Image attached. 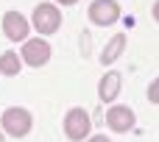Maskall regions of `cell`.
Listing matches in <instances>:
<instances>
[{
	"label": "cell",
	"mask_w": 159,
	"mask_h": 142,
	"mask_svg": "<svg viewBox=\"0 0 159 142\" xmlns=\"http://www.w3.org/2000/svg\"><path fill=\"white\" fill-rule=\"evenodd\" d=\"M120 87H123V78H120V73H106V75L101 78V87H98V95H101V100H103V103H112V100L120 95Z\"/></svg>",
	"instance_id": "obj_8"
},
{
	"label": "cell",
	"mask_w": 159,
	"mask_h": 142,
	"mask_svg": "<svg viewBox=\"0 0 159 142\" xmlns=\"http://www.w3.org/2000/svg\"><path fill=\"white\" fill-rule=\"evenodd\" d=\"M20 59H22L28 67H42V64L50 59V45H48L45 39H25Z\"/></svg>",
	"instance_id": "obj_4"
},
{
	"label": "cell",
	"mask_w": 159,
	"mask_h": 142,
	"mask_svg": "<svg viewBox=\"0 0 159 142\" xmlns=\"http://www.w3.org/2000/svg\"><path fill=\"white\" fill-rule=\"evenodd\" d=\"M87 142H112L109 137H103V134H95V137H89Z\"/></svg>",
	"instance_id": "obj_12"
},
{
	"label": "cell",
	"mask_w": 159,
	"mask_h": 142,
	"mask_svg": "<svg viewBox=\"0 0 159 142\" xmlns=\"http://www.w3.org/2000/svg\"><path fill=\"white\" fill-rule=\"evenodd\" d=\"M106 126H109L115 134H126V131H131V126H134V112H131L129 106H112V109L106 112Z\"/></svg>",
	"instance_id": "obj_7"
},
{
	"label": "cell",
	"mask_w": 159,
	"mask_h": 142,
	"mask_svg": "<svg viewBox=\"0 0 159 142\" xmlns=\"http://www.w3.org/2000/svg\"><path fill=\"white\" fill-rule=\"evenodd\" d=\"M0 120H3V131H6L8 137H25V134L31 131V126H34L31 112H25V109H20V106L6 109V112L0 114Z\"/></svg>",
	"instance_id": "obj_1"
},
{
	"label": "cell",
	"mask_w": 159,
	"mask_h": 142,
	"mask_svg": "<svg viewBox=\"0 0 159 142\" xmlns=\"http://www.w3.org/2000/svg\"><path fill=\"white\" fill-rule=\"evenodd\" d=\"M87 14H89V20L95 25H112L120 17V6L115 0H92L89 8H87Z\"/></svg>",
	"instance_id": "obj_5"
},
{
	"label": "cell",
	"mask_w": 159,
	"mask_h": 142,
	"mask_svg": "<svg viewBox=\"0 0 159 142\" xmlns=\"http://www.w3.org/2000/svg\"><path fill=\"white\" fill-rule=\"evenodd\" d=\"M34 28L42 33V36H50L61 28V11L53 6V3H39L34 8Z\"/></svg>",
	"instance_id": "obj_2"
},
{
	"label": "cell",
	"mask_w": 159,
	"mask_h": 142,
	"mask_svg": "<svg viewBox=\"0 0 159 142\" xmlns=\"http://www.w3.org/2000/svg\"><path fill=\"white\" fill-rule=\"evenodd\" d=\"M0 142H3V134H0Z\"/></svg>",
	"instance_id": "obj_15"
},
{
	"label": "cell",
	"mask_w": 159,
	"mask_h": 142,
	"mask_svg": "<svg viewBox=\"0 0 159 142\" xmlns=\"http://www.w3.org/2000/svg\"><path fill=\"white\" fill-rule=\"evenodd\" d=\"M89 128H92V123H89V114L84 109H70L64 114V134H67V140H73V142L87 140Z\"/></svg>",
	"instance_id": "obj_3"
},
{
	"label": "cell",
	"mask_w": 159,
	"mask_h": 142,
	"mask_svg": "<svg viewBox=\"0 0 159 142\" xmlns=\"http://www.w3.org/2000/svg\"><path fill=\"white\" fill-rule=\"evenodd\" d=\"M20 70H22V59H20V53H14V50L0 53V73H3V75H17Z\"/></svg>",
	"instance_id": "obj_10"
},
{
	"label": "cell",
	"mask_w": 159,
	"mask_h": 142,
	"mask_svg": "<svg viewBox=\"0 0 159 142\" xmlns=\"http://www.w3.org/2000/svg\"><path fill=\"white\" fill-rule=\"evenodd\" d=\"M56 3H61V6H75L78 0H56Z\"/></svg>",
	"instance_id": "obj_14"
},
{
	"label": "cell",
	"mask_w": 159,
	"mask_h": 142,
	"mask_svg": "<svg viewBox=\"0 0 159 142\" xmlns=\"http://www.w3.org/2000/svg\"><path fill=\"white\" fill-rule=\"evenodd\" d=\"M148 100L151 103H159V78L151 81V87H148Z\"/></svg>",
	"instance_id": "obj_11"
},
{
	"label": "cell",
	"mask_w": 159,
	"mask_h": 142,
	"mask_svg": "<svg viewBox=\"0 0 159 142\" xmlns=\"http://www.w3.org/2000/svg\"><path fill=\"white\" fill-rule=\"evenodd\" d=\"M123 50H126V36H123V33L112 36V39H109V45H106V47H103V53H101V64H112Z\"/></svg>",
	"instance_id": "obj_9"
},
{
	"label": "cell",
	"mask_w": 159,
	"mask_h": 142,
	"mask_svg": "<svg viewBox=\"0 0 159 142\" xmlns=\"http://www.w3.org/2000/svg\"><path fill=\"white\" fill-rule=\"evenodd\" d=\"M154 20H157V22H159V0H157V3H154Z\"/></svg>",
	"instance_id": "obj_13"
},
{
	"label": "cell",
	"mask_w": 159,
	"mask_h": 142,
	"mask_svg": "<svg viewBox=\"0 0 159 142\" xmlns=\"http://www.w3.org/2000/svg\"><path fill=\"white\" fill-rule=\"evenodd\" d=\"M3 33L11 42H25L28 39V20L20 11H6V17H3Z\"/></svg>",
	"instance_id": "obj_6"
}]
</instances>
